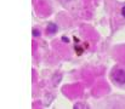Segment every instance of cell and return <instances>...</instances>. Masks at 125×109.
<instances>
[{"instance_id": "cell-1", "label": "cell", "mask_w": 125, "mask_h": 109, "mask_svg": "<svg viewBox=\"0 0 125 109\" xmlns=\"http://www.w3.org/2000/svg\"><path fill=\"white\" fill-rule=\"evenodd\" d=\"M112 79H113L114 82L120 84V85H124L125 84V70H123V69L114 70V73L112 74Z\"/></svg>"}, {"instance_id": "cell-2", "label": "cell", "mask_w": 125, "mask_h": 109, "mask_svg": "<svg viewBox=\"0 0 125 109\" xmlns=\"http://www.w3.org/2000/svg\"><path fill=\"white\" fill-rule=\"evenodd\" d=\"M56 32H57V24L50 23L49 27H47V33H49V34H55Z\"/></svg>"}, {"instance_id": "cell-3", "label": "cell", "mask_w": 125, "mask_h": 109, "mask_svg": "<svg viewBox=\"0 0 125 109\" xmlns=\"http://www.w3.org/2000/svg\"><path fill=\"white\" fill-rule=\"evenodd\" d=\"M80 108H89V106H86V104H82V103L74 104V109H80Z\"/></svg>"}, {"instance_id": "cell-4", "label": "cell", "mask_w": 125, "mask_h": 109, "mask_svg": "<svg viewBox=\"0 0 125 109\" xmlns=\"http://www.w3.org/2000/svg\"><path fill=\"white\" fill-rule=\"evenodd\" d=\"M33 35L34 36H39L40 35V32H39L38 29H33Z\"/></svg>"}, {"instance_id": "cell-5", "label": "cell", "mask_w": 125, "mask_h": 109, "mask_svg": "<svg viewBox=\"0 0 125 109\" xmlns=\"http://www.w3.org/2000/svg\"><path fill=\"white\" fill-rule=\"evenodd\" d=\"M122 15H123V17H125V6L122 9Z\"/></svg>"}]
</instances>
